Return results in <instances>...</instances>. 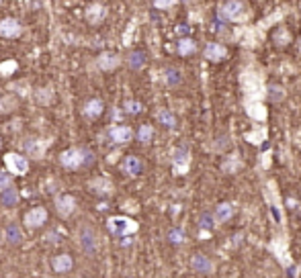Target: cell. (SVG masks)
<instances>
[{
    "label": "cell",
    "mask_w": 301,
    "mask_h": 278,
    "mask_svg": "<svg viewBox=\"0 0 301 278\" xmlns=\"http://www.w3.org/2000/svg\"><path fill=\"white\" fill-rule=\"evenodd\" d=\"M242 12H244V2H240V0H228V2H221V4L217 6L215 16H219V18L225 21V23H230V21L240 18Z\"/></svg>",
    "instance_id": "obj_4"
},
{
    "label": "cell",
    "mask_w": 301,
    "mask_h": 278,
    "mask_svg": "<svg viewBox=\"0 0 301 278\" xmlns=\"http://www.w3.org/2000/svg\"><path fill=\"white\" fill-rule=\"evenodd\" d=\"M211 29H213V33H223L225 31V21H221L219 16H215L213 23H211Z\"/></svg>",
    "instance_id": "obj_37"
},
{
    "label": "cell",
    "mask_w": 301,
    "mask_h": 278,
    "mask_svg": "<svg viewBox=\"0 0 301 278\" xmlns=\"http://www.w3.org/2000/svg\"><path fill=\"white\" fill-rule=\"evenodd\" d=\"M146 64H148V55H146V51H142V49H134V51H129V55H127V66H129V70L140 72V70H144Z\"/></svg>",
    "instance_id": "obj_19"
},
{
    "label": "cell",
    "mask_w": 301,
    "mask_h": 278,
    "mask_svg": "<svg viewBox=\"0 0 301 278\" xmlns=\"http://www.w3.org/2000/svg\"><path fill=\"white\" fill-rule=\"evenodd\" d=\"M88 186L97 192V194H101V196H105V194H111L113 192V182L111 180H107V178H95V180H90L88 182Z\"/></svg>",
    "instance_id": "obj_21"
},
{
    "label": "cell",
    "mask_w": 301,
    "mask_h": 278,
    "mask_svg": "<svg viewBox=\"0 0 301 278\" xmlns=\"http://www.w3.org/2000/svg\"><path fill=\"white\" fill-rule=\"evenodd\" d=\"M2 240H4V231H0V242H2Z\"/></svg>",
    "instance_id": "obj_40"
},
{
    "label": "cell",
    "mask_w": 301,
    "mask_h": 278,
    "mask_svg": "<svg viewBox=\"0 0 301 278\" xmlns=\"http://www.w3.org/2000/svg\"><path fill=\"white\" fill-rule=\"evenodd\" d=\"M121 172L127 174V176H131V178H136V176H140L144 172V162L138 155H127L121 162Z\"/></svg>",
    "instance_id": "obj_14"
},
{
    "label": "cell",
    "mask_w": 301,
    "mask_h": 278,
    "mask_svg": "<svg viewBox=\"0 0 301 278\" xmlns=\"http://www.w3.org/2000/svg\"><path fill=\"white\" fill-rule=\"evenodd\" d=\"M121 246H123V248H129V246H131V240H129V237H123V240H121Z\"/></svg>",
    "instance_id": "obj_39"
},
{
    "label": "cell",
    "mask_w": 301,
    "mask_h": 278,
    "mask_svg": "<svg viewBox=\"0 0 301 278\" xmlns=\"http://www.w3.org/2000/svg\"><path fill=\"white\" fill-rule=\"evenodd\" d=\"M174 33H176V35H180V39H186V37H189V33H191V27H189L186 23H180V25H176Z\"/></svg>",
    "instance_id": "obj_36"
},
{
    "label": "cell",
    "mask_w": 301,
    "mask_h": 278,
    "mask_svg": "<svg viewBox=\"0 0 301 278\" xmlns=\"http://www.w3.org/2000/svg\"><path fill=\"white\" fill-rule=\"evenodd\" d=\"M53 205H55V211H58V217H62V219H68V217H72L74 215V211H76V196H72V194H58L55 196V201H53Z\"/></svg>",
    "instance_id": "obj_5"
},
{
    "label": "cell",
    "mask_w": 301,
    "mask_h": 278,
    "mask_svg": "<svg viewBox=\"0 0 301 278\" xmlns=\"http://www.w3.org/2000/svg\"><path fill=\"white\" fill-rule=\"evenodd\" d=\"M0 98H2V94H0Z\"/></svg>",
    "instance_id": "obj_42"
},
{
    "label": "cell",
    "mask_w": 301,
    "mask_h": 278,
    "mask_svg": "<svg viewBox=\"0 0 301 278\" xmlns=\"http://www.w3.org/2000/svg\"><path fill=\"white\" fill-rule=\"evenodd\" d=\"M51 268H53L58 274H66V272H70V270L74 268V260H72L70 254H58V256H53V260H51Z\"/></svg>",
    "instance_id": "obj_18"
},
{
    "label": "cell",
    "mask_w": 301,
    "mask_h": 278,
    "mask_svg": "<svg viewBox=\"0 0 301 278\" xmlns=\"http://www.w3.org/2000/svg\"><path fill=\"white\" fill-rule=\"evenodd\" d=\"M35 101L41 105V107H47V105H51V101H53V90L47 86V88H37L35 90Z\"/></svg>",
    "instance_id": "obj_28"
},
{
    "label": "cell",
    "mask_w": 301,
    "mask_h": 278,
    "mask_svg": "<svg viewBox=\"0 0 301 278\" xmlns=\"http://www.w3.org/2000/svg\"><path fill=\"white\" fill-rule=\"evenodd\" d=\"M273 41L277 43V45H289L291 43V35H289V31L287 29H277L275 33H273Z\"/></svg>",
    "instance_id": "obj_32"
},
{
    "label": "cell",
    "mask_w": 301,
    "mask_h": 278,
    "mask_svg": "<svg viewBox=\"0 0 301 278\" xmlns=\"http://www.w3.org/2000/svg\"><path fill=\"white\" fill-rule=\"evenodd\" d=\"M138 227H140L138 221H134V219H129V217H125V215L111 217V219L107 221V229H109V233L115 235V237H127V235H131V233H136Z\"/></svg>",
    "instance_id": "obj_2"
},
{
    "label": "cell",
    "mask_w": 301,
    "mask_h": 278,
    "mask_svg": "<svg viewBox=\"0 0 301 278\" xmlns=\"http://www.w3.org/2000/svg\"><path fill=\"white\" fill-rule=\"evenodd\" d=\"M23 149L27 151V155H29L31 160H41L43 153H45L43 141H39V139H35V137L25 139V141H23Z\"/></svg>",
    "instance_id": "obj_15"
},
{
    "label": "cell",
    "mask_w": 301,
    "mask_h": 278,
    "mask_svg": "<svg viewBox=\"0 0 301 278\" xmlns=\"http://www.w3.org/2000/svg\"><path fill=\"white\" fill-rule=\"evenodd\" d=\"M172 160H174V166H176L178 170H186L189 160H191V149H189V145H186V143H180V145L174 149Z\"/></svg>",
    "instance_id": "obj_20"
},
{
    "label": "cell",
    "mask_w": 301,
    "mask_h": 278,
    "mask_svg": "<svg viewBox=\"0 0 301 278\" xmlns=\"http://www.w3.org/2000/svg\"><path fill=\"white\" fill-rule=\"evenodd\" d=\"M92 162H95V153L88 147H68L60 153V164L66 170H78L90 166Z\"/></svg>",
    "instance_id": "obj_1"
},
{
    "label": "cell",
    "mask_w": 301,
    "mask_h": 278,
    "mask_svg": "<svg viewBox=\"0 0 301 278\" xmlns=\"http://www.w3.org/2000/svg\"><path fill=\"white\" fill-rule=\"evenodd\" d=\"M119 64H121V57H119V53H115V51H103V53L97 57V68H99L101 72H113V70L119 68Z\"/></svg>",
    "instance_id": "obj_9"
},
{
    "label": "cell",
    "mask_w": 301,
    "mask_h": 278,
    "mask_svg": "<svg viewBox=\"0 0 301 278\" xmlns=\"http://www.w3.org/2000/svg\"><path fill=\"white\" fill-rule=\"evenodd\" d=\"M109 137H111L113 143H117V145H125V143H129L136 135H134V129L127 127V125H113V127H109Z\"/></svg>",
    "instance_id": "obj_10"
},
{
    "label": "cell",
    "mask_w": 301,
    "mask_h": 278,
    "mask_svg": "<svg viewBox=\"0 0 301 278\" xmlns=\"http://www.w3.org/2000/svg\"><path fill=\"white\" fill-rule=\"evenodd\" d=\"M21 33H23V27H21V23L16 18L4 16L0 21V37H4V39H16V37H21Z\"/></svg>",
    "instance_id": "obj_8"
},
{
    "label": "cell",
    "mask_w": 301,
    "mask_h": 278,
    "mask_svg": "<svg viewBox=\"0 0 301 278\" xmlns=\"http://www.w3.org/2000/svg\"><path fill=\"white\" fill-rule=\"evenodd\" d=\"M162 76H164V84H166L168 88H176V86H180V82H182V74H180V70H176V68H166Z\"/></svg>",
    "instance_id": "obj_23"
},
{
    "label": "cell",
    "mask_w": 301,
    "mask_h": 278,
    "mask_svg": "<svg viewBox=\"0 0 301 278\" xmlns=\"http://www.w3.org/2000/svg\"><path fill=\"white\" fill-rule=\"evenodd\" d=\"M21 240H23L21 227H18L16 223H8V225L4 227V242L10 244V246H16V244H21Z\"/></svg>",
    "instance_id": "obj_22"
},
{
    "label": "cell",
    "mask_w": 301,
    "mask_h": 278,
    "mask_svg": "<svg viewBox=\"0 0 301 278\" xmlns=\"http://www.w3.org/2000/svg\"><path fill=\"white\" fill-rule=\"evenodd\" d=\"M84 14H86V21L97 27V25H101L107 18V6L103 2H92V4L86 6Z\"/></svg>",
    "instance_id": "obj_11"
},
{
    "label": "cell",
    "mask_w": 301,
    "mask_h": 278,
    "mask_svg": "<svg viewBox=\"0 0 301 278\" xmlns=\"http://www.w3.org/2000/svg\"><path fill=\"white\" fill-rule=\"evenodd\" d=\"M234 217V205L232 203H219L213 211V219H215V225H223L228 223L230 219Z\"/></svg>",
    "instance_id": "obj_17"
},
{
    "label": "cell",
    "mask_w": 301,
    "mask_h": 278,
    "mask_svg": "<svg viewBox=\"0 0 301 278\" xmlns=\"http://www.w3.org/2000/svg\"><path fill=\"white\" fill-rule=\"evenodd\" d=\"M45 221H47V211L43 207H35L31 211H27L25 217H23V223L29 229H37V227L45 225Z\"/></svg>",
    "instance_id": "obj_6"
},
{
    "label": "cell",
    "mask_w": 301,
    "mask_h": 278,
    "mask_svg": "<svg viewBox=\"0 0 301 278\" xmlns=\"http://www.w3.org/2000/svg\"><path fill=\"white\" fill-rule=\"evenodd\" d=\"M16 70H18V62H16V59H4V62L0 64V76H2V78H10Z\"/></svg>",
    "instance_id": "obj_29"
},
{
    "label": "cell",
    "mask_w": 301,
    "mask_h": 278,
    "mask_svg": "<svg viewBox=\"0 0 301 278\" xmlns=\"http://www.w3.org/2000/svg\"><path fill=\"white\" fill-rule=\"evenodd\" d=\"M129 278H131V276H129Z\"/></svg>",
    "instance_id": "obj_44"
},
{
    "label": "cell",
    "mask_w": 301,
    "mask_h": 278,
    "mask_svg": "<svg viewBox=\"0 0 301 278\" xmlns=\"http://www.w3.org/2000/svg\"><path fill=\"white\" fill-rule=\"evenodd\" d=\"M176 51H178V55H182V57L193 55V53L197 51V43H195V39H191V37L180 39V41L176 43Z\"/></svg>",
    "instance_id": "obj_24"
},
{
    "label": "cell",
    "mask_w": 301,
    "mask_h": 278,
    "mask_svg": "<svg viewBox=\"0 0 301 278\" xmlns=\"http://www.w3.org/2000/svg\"><path fill=\"white\" fill-rule=\"evenodd\" d=\"M184 240H186V233H184L180 227H172V229L168 231V242H170L172 246H180V244H184Z\"/></svg>",
    "instance_id": "obj_31"
},
{
    "label": "cell",
    "mask_w": 301,
    "mask_h": 278,
    "mask_svg": "<svg viewBox=\"0 0 301 278\" xmlns=\"http://www.w3.org/2000/svg\"><path fill=\"white\" fill-rule=\"evenodd\" d=\"M203 55H205V59H209V62H221V59H225L228 57V47L225 45H221V43H215V41H209L205 47H203Z\"/></svg>",
    "instance_id": "obj_12"
},
{
    "label": "cell",
    "mask_w": 301,
    "mask_h": 278,
    "mask_svg": "<svg viewBox=\"0 0 301 278\" xmlns=\"http://www.w3.org/2000/svg\"><path fill=\"white\" fill-rule=\"evenodd\" d=\"M0 4H2V2H0Z\"/></svg>",
    "instance_id": "obj_43"
},
{
    "label": "cell",
    "mask_w": 301,
    "mask_h": 278,
    "mask_svg": "<svg viewBox=\"0 0 301 278\" xmlns=\"http://www.w3.org/2000/svg\"><path fill=\"white\" fill-rule=\"evenodd\" d=\"M267 94H269V101L271 103H281V101H285V88L283 86H279V84H269L267 86Z\"/></svg>",
    "instance_id": "obj_27"
},
{
    "label": "cell",
    "mask_w": 301,
    "mask_h": 278,
    "mask_svg": "<svg viewBox=\"0 0 301 278\" xmlns=\"http://www.w3.org/2000/svg\"><path fill=\"white\" fill-rule=\"evenodd\" d=\"M103 111H105V105H103L101 98H90V101H86V105H84V109H82L84 117L90 119V121H97V119L103 115Z\"/></svg>",
    "instance_id": "obj_16"
},
{
    "label": "cell",
    "mask_w": 301,
    "mask_h": 278,
    "mask_svg": "<svg viewBox=\"0 0 301 278\" xmlns=\"http://www.w3.org/2000/svg\"><path fill=\"white\" fill-rule=\"evenodd\" d=\"M158 121H160V125H164L166 129H176V125H178L174 113L168 111V109H160V111H158Z\"/></svg>",
    "instance_id": "obj_25"
},
{
    "label": "cell",
    "mask_w": 301,
    "mask_h": 278,
    "mask_svg": "<svg viewBox=\"0 0 301 278\" xmlns=\"http://www.w3.org/2000/svg\"><path fill=\"white\" fill-rule=\"evenodd\" d=\"M172 6H174L172 0H170V2H160V0L154 2V8H160V10H168V8H172Z\"/></svg>",
    "instance_id": "obj_38"
},
{
    "label": "cell",
    "mask_w": 301,
    "mask_h": 278,
    "mask_svg": "<svg viewBox=\"0 0 301 278\" xmlns=\"http://www.w3.org/2000/svg\"><path fill=\"white\" fill-rule=\"evenodd\" d=\"M78 242H80V246H82V250L86 254H95L97 252V233H95L92 227L82 225L80 233H78Z\"/></svg>",
    "instance_id": "obj_7"
},
{
    "label": "cell",
    "mask_w": 301,
    "mask_h": 278,
    "mask_svg": "<svg viewBox=\"0 0 301 278\" xmlns=\"http://www.w3.org/2000/svg\"><path fill=\"white\" fill-rule=\"evenodd\" d=\"M4 166H6L8 174L25 176L29 172V157L23 153H16V151H8V153H4Z\"/></svg>",
    "instance_id": "obj_3"
},
{
    "label": "cell",
    "mask_w": 301,
    "mask_h": 278,
    "mask_svg": "<svg viewBox=\"0 0 301 278\" xmlns=\"http://www.w3.org/2000/svg\"><path fill=\"white\" fill-rule=\"evenodd\" d=\"M123 111L127 113V115H140V113H144V105L140 103V101H125V105H123Z\"/></svg>",
    "instance_id": "obj_33"
},
{
    "label": "cell",
    "mask_w": 301,
    "mask_h": 278,
    "mask_svg": "<svg viewBox=\"0 0 301 278\" xmlns=\"http://www.w3.org/2000/svg\"><path fill=\"white\" fill-rule=\"evenodd\" d=\"M0 147H2V137H0Z\"/></svg>",
    "instance_id": "obj_41"
},
{
    "label": "cell",
    "mask_w": 301,
    "mask_h": 278,
    "mask_svg": "<svg viewBox=\"0 0 301 278\" xmlns=\"http://www.w3.org/2000/svg\"><path fill=\"white\" fill-rule=\"evenodd\" d=\"M136 139H138L140 143H144V145L152 143V139H154V127H152V125H142V127L138 129V133H136Z\"/></svg>",
    "instance_id": "obj_30"
},
{
    "label": "cell",
    "mask_w": 301,
    "mask_h": 278,
    "mask_svg": "<svg viewBox=\"0 0 301 278\" xmlns=\"http://www.w3.org/2000/svg\"><path fill=\"white\" fill-rule=\"evenodd\" d=\"M213 227H215L213 213H201V217H199V229H203V231H211Z\"/></svg>",
    "instance_id": "obj_34"
},
{
    "label": "cell",
    "mask_w": 301,
    "mask_h": 278,
    "mask_svg": "<svg viewBox=\"0 0 301 278\" xmlns=\"http://www.w3.org/2000/svg\"><path fill=\"white\" fill-rule=\"evenodd\" d=\"M12 186V174H8L6 170H0V190H8Z\"/></svg>",
    "instance_id": "obj_35"
},
{
    "label": "cell",
    "mask_w": 301,
    "mask_h": 278,
    "mask_svg": "<svg viewBox=\"0 0 301 278\" xmlns=\"http://www.w3.org/2000/svg\"><path fill=\"white\" fill-rule=\"evenodd\" d=\"M191 268H193L197 274L207 276V274L213 272V262H211V258L205 256V254H193V258H191Z\"/></svg>",
    "instance_id": "obj_13"
},
{
    "label": "cell",
    "mask_w": 301,
    "mask_h": 278,
    "mask_svg": "<svg viewBox=\"0 0 301 278\" xmlns=\"http://www.w3.org/2000/svg\"><path fill=\"white\" fill-rule=\"evenodd\" d=\"M0 203H2L6 209H12V207H16V205H18V190L10 186L8 190H4V192L0 194Z\"/></svg>",
    "instance_id": "obj_26"
}]
</instances>
